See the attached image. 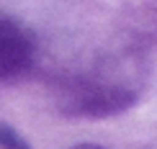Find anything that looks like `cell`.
I'll return each mask as SVG.
<instances>
[{"instance_id": "6da1fadb", "label": "cell", "mask_w": 157, "mask_h": 149, "mask_svg": "<svg viewBox=\"0 0 157 149\" xmlns=\"http://www.w3.org/2000/svg\"><path fill=\"white\" fill-rule=\"evenodd\" d=\"M31 57L29 39L13 23L0 18V77H16L23 72Z\"/></svg>"}, {"instance_id": "7a4b0ae2", "label": "cell", "mask_w": 157, "mask_h": 149, "mask_svg": "<svg viewBox=\"0 0 157 149\" xmlns=\"http://www.w3.org/2000/svg\"><path fill=\"white\" fill-rule=\"evenodd\" d=\"M72 149H106V147H101V144H77Z\"/></svg>"}]
</instances>
